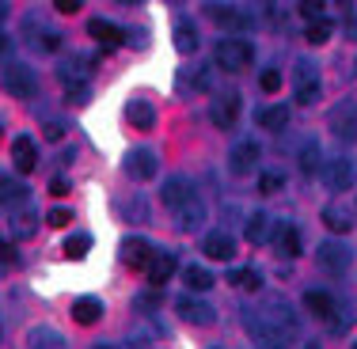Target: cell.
<instances>
[{"mask_svg": "<svg viewBox=\"0 0 357 349\" xmlns=\"http://www.w3.org/2000/svg\"><path fill=\"white\" fill-rule=\"evenodd\" d=\"M73 319L80 323V327L99 323V319H103V300H99V296H80V300L73 304Z\"/></svg>", "mask_w": 357, "mask_h": 349, "instance_id": "obj_16", "label": "cell"}, {"mask_svg": "<svg viewBox=\"0 0 357 349\" xmlns=\"http://www.w3.org/2000/svg\"><path fill=\"white\" fill-rule=\"evenodd\" d=\"M175 308H178V319H183V323H194V327H213V323H217L213 308H209L206 300H194V296H183Z\"/></svg>", "mask_w": 357, "mask_h": 349, "instance_id": "obj_9", "label": "cell"}, {"mask_svg": "<svg viewBox=\"0 0 357 349\" xmlns=\"http://www.w3.org/2000/svg\"><path fill=\"white\" fill-rule=\"evenodd\" d=\"M42 49H61V35H57V31H46V38H42Z\"/></svg>", "mask_w": 357, "mask_h": 349, "instance_id": "obj_45", "label": "cell"}, {"mask_svg": "<svg viewBox=\"0 0 357 349\" xmlns=\"http://www.w3.org/2000/svg\"><path fill=\"white\" fill-rule=\"evenodd\" d=\"M183 281H186V288H190V293H209V288H213V274H209L206 266H186L183 270Z\"/></svg>", "mask_w": 357, "mask_h": 349, "instance_id": "obj_25", "label": "cell"}, {"mask_svg": "<svg viewBox=\"0 0 357 349\" xmlns=\"http://www.w3.org/2000/svg\"><path fill=\"white\" fill-rule=\"evenodd\" d=\"M61 251L69 254V258H84V254L91 251V235H88V232H76V235H69Z\"/></svg>", "mask_w": 357, "mask_h": 349, "instance_id": "obj_33", "label": "cell"}, {"mask_svg": "<svg viewBox=\"0 0 357 349\" xmlns=\"http://www.w3.org/2000/svg\"><path fill=\"white\" fill-rule=\"evenodd\" d=\"M323 8H327L323 0H304V4H301V15H308V20H323Z\"/></svg>", "mask_w": 357, "mask_h": 349, "instance_id": "obj_41", "label": "cell"}, {"mask_svg": "<svg viewBox=\"0 0 357 349\" xmlns=\"http://www.w3.org/2000/svg\"><path fill=\"white\" fill-rule=\"evenodd\" d=\"M96 349H114V346H96Z\"/></svg>", "mask_w": 357, "mask_h": 349, "instance_id": "obj_50", "label": "cell"}, {"mask_svg": "<svg viewBox=\"0 0 357 349\" xmlns=\"http://www.w3.org/2000/svg\"><path fill=\"white\" fill-rule=\"evenodd\" d=\"M259 156H262V148L251 137H243L228 152V167H232V175H251V171H259Z\"/></svg>", "mask_w": 357, "mask_h": 349, "instance_id": "obj_4", "label": "cell"}, {"mask_svg": "<svg viewBox=\"0 0 357 349\" xmlns=\"http://www.w3.org/2000/svg\"><path fill=\"white\" fill-rule=\"evenodd\" d=\"M248 240L251 243H266L270 240V217L266 212H251L248 217Z\"/></svg>", "mask_w": 357, "mask_h": 349, "instance_id": "obj_30", "label": "cell"}, {"mask_svg": "<svg viewBox=\"0 0 357 349\" xmlns=\"http://www.w3.org/2000/svg\"><path fill=\"white\" fill-rule=\"evenodd\" d=\"M175 274V254L172 251H164V254H152V262H149V281L152 285H164V281H172Z\"/></svg>", "mask_w": 357, "mask_h": 349, "instance_id": "obj_23", "label": "cell"}, {"mask_svg": "<svg viewBox=\"0 0 357 349\" xmlns=\"http://www.w3.org/2000/svg\"><path fill=\"white\" fill-rule=\"evenodd\" d=\"M175 46L183 49V54H194V49H198V31H194V23H186V20L175 23Z\"/></svg>", "mask_w": 357, "mask_h": 349, "instance_id": "obj_29", "label": "cell"}, {"mask_svg": "<svg viewBox=\"0 0 357 349\" xmlns=\"http://www.w3.org/2000/svg\"><path fill=\"white\" fill-rule=\"evenodd\" d=\"M259 190L262 194H282L285 190V175L282 171H262L259 175Z\"/></svg>", "mask_w": 357, "mask_h": 349, "instance_id": "obj_36", "label": "cell"}, {"mask_svg": "<svg viewBox=\"0 0 357 349\" xmlns=\"http://www.w3.org/2000/svg\"><path fill=\"white\" fill-rule=\"evenodd\" d=\"M323 178H327V190H350L357 178V164L354 160H331Z\"/></svg>", "mask_w": 357, "mask_h": 349, "instance_id": "obj_10", "label": "cell"}, {"mask_svg": "<svg viewBox=\"0 0 357 349\" xmlns=\"http://www.w3.org/2000/svg\"><path fill=\"white\" fill-rule=\"evenodd\" d=\"M274 243H278V251H282V254H289V258H296V254H301V232H296L293 224L278 228Z\"/></svg>", "mask_w": 357, "mask_h": 349, "instance_id": "obj_27", "label": "cell"}, {"mask_svg": "<svg viewBox=\"0 0 357 349\" xmlns=\"http://www.w3.org/2000/svg\"><path fill=\"white\" fill-rule=\"evenodd\" d=\"M57 12H61V15H73V12H80V0H57Z\"/></svg>", "mask_w": 357, "mask_h": 349, "instance_id": "obj_44", "label": "cell"}, {"mask_svg": "<svg viewBox=\"0 0 357 349\" xmlns=\"http://www.w3.org/2000/svg\"><path fill=\"white\" fill-rule=\"evenodd\" d=\"M213 61L225 72H240V69H248V65L255 61V46H251V42H243V38H225V42H217Z\"/></svg>", "mask_w": 357, "mask_h": 349, "instance_id": "obj_2", "label": "cell"}, {"mask_svg": "<svg viewBox=\"0 0 357 349\" xmlns=\"http://www.w3.org/2000/svg\"><path fill=\"white\" fill-rule=\"evenodd\" d=\"M23 198H27V186H23L15 175L0 171V201H4V205H15V201H23Z\"/></svg>", "mask_w": 357, "mask_h": 349, "instance_id": "obj_26", "label": "cell"}, {"mask_svg": "<svg viewBox=\"0 0 357 349\" xmlns=\"http://www.w3.org/2000/svg\"><path fill=\"white\" fill-rule=\"evenodd\" d=\"M319 160H323L319 144L308 141V144L301 148V171H304V175H316V171H319Z\"/></svg>", "mask_w": 357, "mask_h": 349, "instance_id": "obj_32", "label": "cell"}, {"mask_svg": "<svg viewBox=\"0 0 357 349\" xmlns=\"http://www.w3.org/2000/svg\"><path fill=\"white\" fill-rule=\"evenodd\" d=\"M331 133H335L338 141H357V107L354 103H338L335 110H331Z\"/></svg>", "mask_w": 357, "mask_h": 349, "instance_id": "obj_8", "label": "cell"}, {"mask_svg": "<svg viewBox=\"0 0 357 349\" xmlns=\"http://www.w3.org/2000/svg\"><path fill=\"white\" fill-rule=\"evenodd\" d=\"M316 262L327 270V274H346V266H350V247L327 240V243L316 247Z\"/></svg>", "mask_w": 357, "mask_h": 349, "instance_id": "obj_7", "label": "cell"}, {"mask_svg": "<svg viewBox=\"0 0 357 349\" xmlns=\"http://www.w3.org/2000/svg\"><path fill=\"white\" fill-rule=\"evenodd\" d=\"M31 232H35V212L23 209L20 217H15V235H31Z\"/></svg>", "mask_w": 357, "mask_h": 349, "instance_id": "obj_39", "label": "cell"}, {"mask_svg": "<svg viewBox=\"0 0 357 349\" xmlns=\"http://www.w3.org/2000/svg\"><path fill=\"white\" fill-rule=\"evenodd\" d=\"M354 349H357V342H354Z\"/></svg>", "mask_w": 357, "mask_h": 349, "instance_id": "obj_51", "label": "cell"}, {"mask_svg": "<svg viewBox=\"0 0 357 349\" xmlns=\"http://www.w3.org/2000/svg\"><path fill=\"white\" fill-rule=\"evenodd\" d=\"M323 224L331 228V232H350L354 228V220H350V209L346 205H338V201H331V205H323Z\"/></svg>", "mask_w": 357, "mask_h": 349, "instance_id": "obj_24", "label": "cell"}, {"mask_svg": "<svg viewBox=\"0 0 357 349\" xmlns=\"http://www.w3.org/2000/svg\"><path fill=\"white\" fill-rule=\"evenodd\" d=\"M126 171H130L133 178H141V183H149V178H156L160 164H156V156H152L149 148H133L130 156H126Z\"/></svg>", "mask_w": 357, "mask_h": 349, "instance_id": "obj_12", "label": "cell"}, {"mask_svg": "<svg viewBox=\"0 0 357 349\" xmlns=\"http://www.w3.org/2000/svg\"><path fill=\"white\" fill-rule=\"evenodd\" d=\"M259 125H262V130H270V133H282L289 125V110L285 107H266L259 114Z\"/></svg>", "mask_w": 357, "mask_h": 349, "instance_id": "obj_28", "label": "cell"}, {"mask_svg": "<svg viewBox=\"0 0 357 349\" xmlns=\"http://www.w3.org/2000/svg\"><path fill=\"white\" fill-rule=\"evenodd\" d=\"M88 35L96 38L99 46H122V42H126V31L114 27L110 20H91L88 23Z\"/></svg>", "mask_w": 357, "mask_h": 349, "instance_id": "obj_15", "label": "cell"}, {"mask_svg": "<svg viewBox=\"0 0 357 349\" xmlns=\"http://www.w3.org/2000/svg\"><path fill=\"white\" fill-rule=\"evenodd\" d=\"M69 220H73L69 209H50V212H46V224H50V228H65Z\"/></svg>", "mask_w": 357, "mask_h": 349, "instance_id": "obj_40", "label": "cell"}, {"mask_svg": "<svg viewBox=\"0 0 357 349\" xmlns=\"http://www.w3.org/2000/svg\"><path fill=\"white\" fill-rule=\"evenodd\" d=\"M126 118H130V130H152L156 125V110H152V103H144V99H133L126 107Z\"/></svg>", "mask_w": 357, "mask_h": 349, "instance_id": "obj_21", "label": "cell"}, {"mask_svg": "<svg viewBox=\"0 0 357 349\" xmlns=\"http://www.w3.org/2000/svg\"><path fill=\"white\" fill-rule=\"evenodd\" d=\"M4 91L12 99H31L38 91L35 72H31L27 65H8V69H4Z\"/></svg>", "mask_w": 357, "mask_h": 349, "instance_id": "obj_3", "label": "cell"}, {"mask_svg": "<svg viewBox=\"0 0 357 349\" xmlns=\"http://www.w3.org/2000/svg\"><path fill=\"white\" fill-rule=\"evenodd\" d=\"M228 281H232V285H240V288H251V293H259V288H262V274H259V270H232V277H228Z\"/></svg>", "mask_w": 357, "mask_h": 349, "instance_id": "obj_34", "label": "cell"}, {"mask_svg": "<svg viewBox=\"0 0 357 349\" xmlns=\"http://www.w3.org/2000/svg\"><path fill=\"white\" fill-rule=\"evenodd\" d=\"M27 346L31 349H69L65 334H61V330H54V327H35L27 334Z\"/></svg>", "mask_w": 357, "mask_h": 349, "instance_id": "obj_19", "label": "cell"}, {"mask_svg": "<svg viewBox=\"0 0 357 349\" xmlns=\"http://www.w3.org/2000/svg\"><path fill=\"white\" fill-rule=\"evenodd\" d=\"M304 308L316 315V319H331V315L338 311V308H335V296H331V293H319V288H308V293H304Z\"/></svg>", "mask_w": 357, "mask_h": 349, "instance_id": "obj_22", "label": "cell"}, {"mask_svg": "<svg viewBox=\"0 0 357 349\" xmlns=\"http://www.w3.org/2000/svg\"><path fill=\"white\" fill-rule=\"evenodd\" d=\"M61 84L73 88V84H88V69H84V57H73V61L61 65Z\"/></svg>", "mask_w": 357, "mask_h": 349, "instance_id": "obj_31", "label": "cell"}, {"mask_svg": "<svg viewBox=\"0 0 357 349\" xmlns=\"http://www.w3.org/2000/svg\"><path fill=\"white\" fill-rule=\"evenodd\" d=\"M209 118H213L217 130H236V118H240V95L236 91H225L209 103Z\"/></svg>", "mask_w": 357, "mask_h": 349, "instance_id": "obj_5", "label": "cell"}, {"mask_svg": "<svg viewBox=\"0 0 357 349\" xmlns=\"http://www.w3.org/2000/svg\"><path fill=\"white\" fill-rule=\"evenodd\" d=\"M248 334L259 349H289L296 342V315L282 296H270L262 308L248 311Z\"/></svg>", "mask_w": 357, "mask_h": 349, "instance_id": "obj_1", "label": "cell"}, {"mask_svg": "<svg viewBox=\"0 0 357 349\" xmlns=\"http://www.w3.org/2000/svg\"><path fill=\"white\" fill-rule=\"evenodd\" d=\"M122 258H126V266H130V270H149V262H152L149 240H126Z\"/></svg>", "mask_w": 357, "mask_h": 349, "instance_id": "obj_17", "label": "cell"}, {"mask_svg": "<svg viewBox=\"0 0 357 349\" xmlns=\"http://www.w3.org/2000/svg\"><path fill=\"white\" fill-rule=\"evenodd\" d=\"M12 164H15V171H20V175L35 171V167H38V148H35V141H31V137H15V141H12Z\"/></svg>", "mask_w": 357, "mask_h": 349, "instance_id": "obj_14", "label": "cell"}, {"mask_svg": "<svg viewBox=\"0 0 357 349\" xmlns=\"http://www.w3.org/2000/svg\"><path fill=\"white\" fill-rule=\"evenodd\" d=\"M42 133H46V141H61L65 137V125L61 122H46V130H42Z\"/></svg>", "mask_w": 357, "mask_h": 349, "instance_id": "obj_42", "label": "cell"}, {"mask_svg": "<svg viewBox=\"0 0 357 349\" xmlns=\"http://www.w3.org/2000/svg\"><path fill=\"white\" fill-rule=\"evenodd\" d=\"M190 198H194V186L186 183L183 175H172L164 186H160V201H164L167 209H178V205H186Z\"/></svg>", "mask_w": 357, "mask_h": 349, "instance_id": "obj_11", "label": "cell"}, {"mask_svg": "<svg viewBox=\"0 0 357 349\" xmlns=\"http://www.w3.org/2000/svg\"><path fill=\"white\" fill-rule=\"evenodd\" d=\"M331 20H308V42L312 46H323V42H331Z\"/></svg>", "mask_w": 357, "mask_h": 349, "instance_id": "obj_35", "label": "cell"}, {"mask_svg": "<svg viewBox=\"0 0 357 349\" xmlns=\"http://www.w3.org/2000/svg\"><path fill=\"white\" fill-rule=\"evenodd\" d=\"M4 20H8V4L0 0V23H4Z\"/></svg>", "mask_w": 357, "mask_h": 349, "instance_id": "obj_48", "label": "cell"}, {"mask_svg": "<svg viewBox=\"0 0 357 349\" xmlns=\"http://www.w3.org/2000/svg\"><path fill=\"white\" fill-rule=\"evenodd\" d=\"M304 349H319V346H316V342H308V346H304Z\"/></svg>", "mask_w": 357, "mask_h": 349, "instance_id": "obj_49", "label": "cell"}, {"mask_svg": "<svg viewBox=\"0 0 357 349\" xmlns=\"http://www.w3.org/2000/svg\"><path fill=\"white\" fill-rule=\"evenodd\" d=\"M202 251H206V258H213V262H232L236 240L228 232H209L206 240H202Z\"/></svg>", "mask_w": 357, "mask_h": 349, "instance_id": "obj_13", "label": "cell"}, {"mask_svg": "<svg viewBox=\"0 0 357 349\" xmlns=\"http://www.w3.org/2000/svg\"><path fill=\"white\" fill-rule=\"evenodd\" d=\"M65 95H69L76 107H84L91 99V88H88V84H73V88H65Z\"/></svg>", "mask_w": 357, "mask_h": 349, "instance_id": "obj_38", "label": "cell"}, {"mask_svg": "<svg viewBox=\"0 0 357 349\" xmlns=\"http://www.w3.org/2000/svg\"><path fill=\"white\" fill-rule=\"evenodd\" d=\"M319 99V72L312 61H296V103L312 107Z\"/></svg>", "mask_w": 357, "mask_h": 349, "instance_id": "obj_6", "label": "cell"}, {"mask_svg": "<svg viewBox=\"0 0 357 349\" xmlns=\"http://www.w3.org/2000/svg\"><path fill=\"white\" fill-rule=\"evenodd\" d=\"M206 12L213 15V20L220 23V27H232V31H243V27H251L248 12H236V8H228V4H209Z\"/></svg>", "mask_w": 357, "mask_h": 349, "instance_id": "obj_20", "label": "cell"}, {"mask_svg": "<svg viewBox=\"0 0 357 349\" xmlns=\"http://www.w3.org/2000/svg\"><path fill=\"white\" fill-rule=\"evenodd\" d=\"M4 262H12V243L0 240V266H4Z\"/></svg>", "mask_w": 357, "mask_h": 349, "instance_id": "obj_46", "label": "cell"}, {"mask_svg": "<svg viewBox=\"0 0 357 349\" xmlns=\"http://www.w3.org/2000/svg\"><path fill=\"white\" fill-rule=\"evenodd\" d=\"M50 194H54V198H65V194H69V183H65L61 175H57V178H50Z\"/></svg>", "mask_w": 357, "mask_h": 349, "instance_id": "obj_43", "label": "cell"}, {"mask_svg": "<svg viewBox=\"0 0 357 349\" xmlns=\"http://www.w3.org/2000/svg\"><path fill=\"white\" fill-rule=\"evenodd\" d=\"M346 35H350L357 42V15H350V27H346Z\"/></svg>", "mask_w": 357, "mask_h": 349, "instance_id": "obj_47", "label": "cell"}, {"mask_svg": "<svg viewBox=\"0 0 357 349\" xmlns=\"http://www.w3.org/2000/svg\"><path fill=\"white\" fill-rule=\"evenodd\" d=\"M259 84H262V91H270V95H274V91H282V72L278 69H266L259 76Z\"/></svg>", "mask_w": 357, "mask_h": 349, "instance_id": "obj_37", "label": "cell"}, {"mask_svg": "<svg viewBox=\"0 0 357 349\" xmlns=\"http://www.w3.org/2000/svg\"><path fill=\"white\" fill-rule=\"evenodd\" d=\"M175 217H178V228H183V232H194V228H202V220H206V205H202V198L194 194L186 205L175 209Z\"/></svg>", "mask_w": 357, "mask_h": 349, "instance_id": "obj_18", "label": "cell"}]
</instances>
